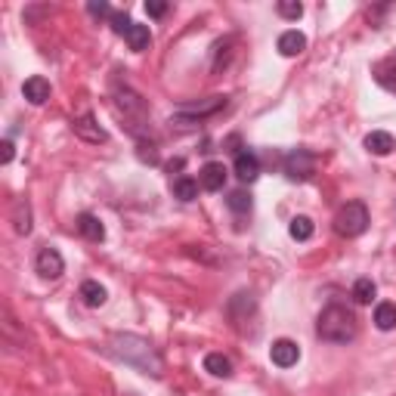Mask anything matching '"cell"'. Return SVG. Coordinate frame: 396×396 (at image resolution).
I'll use <instances>...</instances> for the list:
<instances>
[{
	"label": "cell",
	"mask_w": 396,
	"mask_h": 396,
	"mask_svg": "<svg viewBox=\"0 0 396 396\" xmlns=\"http://www.w3.org/2000/svg\"><path fill=\"white\" fill-rule=\"evenodd\" d=\"M108 347H112L118 359H124L128 366H137L142 375H152V378L162 375V356H158L155 347H152L146 338H140V334H115V338L108 341Z\"/></svg>",
	"instance_id": "obj_1"
},
{
	"label": "cell",
	"mask_w": 396,
	"mask_h": 396,
	"mask_svg": "<svg viewBox=\"0 0 396 396\" xmlns=\"http://www.w3.org/2000/svg\"><path fill=\"white\" fill-rule=\"evenodd\" d=\"M316 332H319V338H322V341L347 344V341L356 338L359 325H356V316H353L347 307H341V303H332V307H325L322 313H319Z\"/></svg>",
	"instance_id": "obj_2"
},
{
	"label": "cell",
	"mask_w": 396,
	"mask_h": 396,
	"mask_svg": "<svg viewBox=\"0 0 396 396\" xmlns=\"http://www.w3.org/2000/svg\"><path fill=\"white\" fill-rule=\"evenodd\" d=\"M368 226V208L362 201H347L338 217H334V232L344 235V239H356V235L366 232Z\"/></svg>",
	"instance_id": "obj_3"
},
{
	"label": "cell",
	"mask_w": 396,
	"mask_h": 396,
	"mask_svg": "<svg viewBox=\"0 0 396 396\" xmlns=\"http://www.w3.org/2000/svg\"><path fill=\"white\" fill-rule=\"evenodd\" d=\"M313 171H316V162L307 149H294L285 155V174H288L291 180H310Z\"/></svg>",
	"instance_id": "obj_4"
},
{
	"label": "cell",
	"mask_w": 396,
	"mask_h": 396,
	"mask_svg": "<svg viewBox=\"0 0 396 396\" xmlns=\"http://www.w3.org/2000/svg\"><path fill=\"white\" fill-rule=\"evenodd\" d=\"M35 266H38V273L44 276V279H59V276L65 273V260H62V254H59L56 248H44L38 254V260H35Z\"/></svg>",
	"instance_id": "obj_5"
},
{
	"label": "cell",
	"mask_w": 396,
	"mask_h": 396,
	"mask_svg": "<svg viewBox=\"0 0 396 396\" xmlns=\"http://www.w3.org/2000/svg\"><path fill=\"white\" fill-rule=\"evenodd\" d=\"M269 359H273L279 368H291L294 362L300 359V347L294 341H288V338H279L273 347H269Z\"/></svg>",
	"instance_id": "obj_6"
},
{
	"label": "cell",
	"mask_w": 396,
	"mask_h": 396,
	"mask_svg": "<svg viewBox=\"0 0 396 396\" xmlns=\"http://www.w3.org/2000/svg\"><path fill=\"white\" fill-rule=\"evenodd\" d=\"M198 183H201V189H208V192H220L226 186V167L220 162H208L198 174Z\"/></svg>",
	"instance_id": "obj_7"
},
{
	"label": "cell",
	"mask_w": 396,
	"mask_h": 396,
	"mask_svg": "<svg viewBox=\"0 0 396 396\" xmlns=\"http://www.w3.org/2000/svg\"><path fill=\"white\" fill-rule=\"evenodd\" d=\"M22 96L28 99L31 106H44L50 99V81L40 78V74H35V78H28L22 84Z\"/></svg>",
	"instance_id": "obj_8"
},
{
	"label": "cell",
	"mask_w": 396,
	"mask_h": 396,
	"mask_svg": "<svg viewBox=\"0 0 396 396\" xmlns=\"http://www.w3.org/2000/svg\"><path fill=\"white\" fill-rule=\"evenodd\" d=\"M235 176H239L242 183H254L260 176V162L254 152H239L235 155Z\"/></svg>",
	"instance_id": "obj_9"
},
{
	"label": "cell",
	"mask_w": 396,
	"mask_h": 396,
	"mask_svg": "<svg viewBox=\"0 0 396 396\" xmlns=\"http://www.w3.org/2000/svg\"><path fill=\"white\" fill-rule=\"evenodd\" d=\"M74 133H78L81 140H87V142H106L108 140V133L99 128L94 115H81L78 121H74Z\"/></svg>",
	"instance_id": "obj_10"
},
{
	"label": "cell",
	"mask_w": 396,
	"mask_h": 396,
	"mask_svg": "<svg viewBox=\"0 0 396 396\" xmlns=\"http://www.w3.org/2000/svg\"><path fill=\"white\" fill-rule=\"evenodd\" d=\"M78 232L87 242H103L106 239V226L99 223V217H94V214H81L78 217Z\"/></svg>",
	"instance_id": "obj_11"
},
{
	"label": "cell",
	"mask_w": 396,
	"mask_h": 396,
	"mask_svg": "<svg viewBox=\"0 0 396 396\" xmlns=\"http://www.w3.org/2000/svg\"><path fill=\"white\" fill-rule=\"evenodd\" d=\"M366 149L368 152H372V155H390V152L396 149V142H393V137H390V133H384V130H372V133H368V137H366Z\"/></svg>",
	"instance_id": "obj_12"
},
{
	"label": "cell",
	"mask_w": 396,
	"mask_h": 396,
	"mask_svg": "<svg viewBox=\"0 0 396 396\" xmlns=\"http://www.w3.org/2000/svg\"><path fill=\"white\" fill-rule=\"evenodd\" d=\"M375 81L390 90V94H396V56H387L384 62L375 65Z\"/></svg>",
	"instance_id": "obj_13"
},
{
	"label": "cell",
	"mask_w": 396,
	"mask_h": 396,
	"mask_svg": "<svg viewBox=\"0 0 396 396\" xmlns=\"http://www.w3.org/2000/svg\"><path fill=\"white\" fill-rule=\"evenodd\" d=\"M307 50V38L300 35V31H285V35L279 38V53L282 56H298V53H303Z\"/></svg>",
	"instance_id": "obj_14"
},
{
	"label": "cell",
	"mask_w": 396,
	"mask_h": 396,
	"mask_svg": "<svg viewBox=\"0 0 396 396\" xmlns=\"http://www.w3.org/2000/svg\"><path fill=\"white\" fill-rule=\"evenodd\" d=\"M13 230L19 235L31 232V208H28V201H25V198H19L13 205Z\"/></svg>",
	"instance_id": "obj_15"
},
{
	"label": "cell",
	"mask_w": 396,
	"mask_h": 396,
	"mask_svg": "<svg viewBox=\"0 0 396 396\" xmlns=\"http://www.w3.org/2000/svg\"><path fill=\"white\" fill-rule=\"evenodd\" d=\"M205 372H210L214 378H230L232 375V362H230V356H223V353H208L205 356Z\"/></svg>",
	"instance_id": "obj_16"
},
{
	"label": "cell",
	"mask_w": 396,
	"mask_h": 396,
	"mask_svg": "<svg viewBox=\"0 0 396 396\" xmlns=\"http://www.w3.org/2000/svg\"><path fill=\"white\" fill-rule=\"evenodd\" d=\"M106 298H108V291H106L99 282L87 279V282L81 285V300L87 303V307H103V303H106Z\"/></svg>",
	"instance_id": "obj_17"
},
{
	"label": "cell",
	"mask_w": 396,
	"mask_h": 396,
	"mask_svg": "<svg viewBox=\"0 0 396 396\" xmlns=\"http://www.w3.org/2000/svg\"><path fill=\"white\" fill-rule=\"evenodd\" d=\"M124 40L130 44V50H137V53H142V50H149L152 35H149V28H146V25H137V22H133L130 28L124 31Z\"/></svg>",
	"instance_id": "obj_18"
},
{
	"label": "cell",
	"mask_w": 396,
	"mask_h": 396,
	"mask_svg": "<svg viewBox=\"0 0 396 396\" xmlns=\"http://www.w3.org/2000/svg\"><path fill=\"white\" fill-rule=\"evenodd\" d=\"M375 325L381 332H393L396 328V303H378L375 307Z\"/></svg>",
	"instance_id": "obj_19"
},
{
	"label": "cell",
	"mask_w": 396,
	"mask_h": 396,
	"mask_svg": "<svg viewBox=\"0 0 396 396\" xmlns=\"http://www.w3.org/2000/svg\"><path fill=\"white\" fill-rule=\"evenodd\" d=\"M174 196L180 201H196L198 198V180H192V176H180V180L174 183Z\"/></svg>",
	"instance_id": "obj_20"
},
{
	"label": "cell",
	"mask_w": 396,
	"mask_h": 396,
	"mask_svg": "<svg viewBox=\"0 0 396 396\" xmlns=\"http://www.w3.org/2000/svg\"><path fill=\"white\" fill-rule=\"evenodd\" d=\"M226 106V96H208V103H192V106H183V112L186 115H210V112H217V108H223Z\"/></svg>",
	"instance_id": "obj_21"
},
{
	"label": "cell",
	"mask_w": 396,
	"mask_h": 396,
	"mask_svg": "<svg viewBox=\"0 0 396 396\" xmlns=\"http://www.w3.org/2000/svg\"><path fill=\"white\" fill-rule=\"evenodd\" d=\"M288 232H291V239H294V242H307V239H313V220H310V217H294L291 226H288Z\"/></svg>",
	"instance_id": "obj_22"
},
{
	"label": "cell",
	"mask_w": 396,
	"mask_h": 396,
	"mask_svg": "<svg viewBox=\"0 0 396 396\" xmlns=\"http://www.w3.org/2000/svg\"><path fill=\"white\" fill-rule=\"evenodd\" d=\"M372 298H375V282L372 279H356V285H353V300L372 303Z\"/></svg>",
	"instance_id": "obj_23"
},
{
	"label": "cell",
	"mask_w": 396,
	"mask_h": 396,
	"mask_svg": "<svg viewBox=\"0 0 396 396\" xmlns=\"http://www.w3.org/2000/svg\"><path fill=\"white\" fill-rule=\"evenodd\" d=\"M226 205H230L235 214H245V210H251V196L245 189H235V192H230V198H226Z\"/></svg>",
	"instance_id": "obj_24"
},
{
	"label": "cell",
	"mask_w": 396,
	"mask_h": 396,
	"mask_svg": "<svg viewBox=\"0 0 396 396\" xmlns=\"http://www.w3.org/2000/svg\"><path fill=\"white\" fill-rule=\"evenodd\" d=\"M303 6L298 4V0H282L279 4V16H285V19H300Z\"/></svg>",
	"instance_id": "obj_25"
},
{
	"label": "cell",
	"mask_w": 396,
	"mask_h": 396,
	"mask_svg": "<svg viewBox=\"0 0 396 396\" xmlns=\"http://www.w3.org/2000/svg\"><path fill=\"white\" fill-rule=\"evenodd\" d=\"M108 19H112V28L118 31V35H124V31H128L130 28V19H128V16H121V13H112V16H108Z\"/></svg>",
	"instance_id": "obj_26"
},
{
	"label": "cell",
	"mask_w": 396,
	"mask_h": 396,
	"mask_svg": "<svg viewBox=\"0 0 396 396\" xmlns=\"http://www.w3.org/2000/svg\"><path fill=\"white\" fill-rule=\"evenodd\" d=\"M146 13L158 19V16H164V13H167V4H164V0H149V4H146Z\"/></svg>",
	"instance_id": "obj_27"
},
{
	"label": "cell",
	"mask_w": 396,
	"mask_h": 396,
	"mask_svg": "<svg viewBox=\"0 0 396 396\" xmlns=\"http://www.w3.org/2000/svg\"><path fill=\"white\" fill-rule=\"evenodd\" d=\"M140 158H142V162H152V164H155V162H158L155 146H146V142H140Z\"/></svg>",
	"instance_id": "obj_28"
},
{
	"label": "cell",
	"mask_w": 396,
	"mask_h": 396,
	"mask_svg": "<svg viewBox=\"0 0 396 396\" xmlns=\"http://www.w3.org/2000/svg\"><path fill=\"white\" fill-rule=\"evenodd\" d=\"M13 155H16V152H13V142H10V140H4V142H0V162L10 164V162H13Z\"/></svg>",
	"instance_id": "obj_29"
},
{
	"label": "cell",
	"mask_w": 396,
	"mask_h": 396,
	"mask_svg": "<svg viewBox=\"0 0 396 396\" xmlns=\"http://www.w3.org/2000/svg\"><path fill=\"white\" fill-rule=\"evenodd\" d=\"M90 13L94 16H112V10H108L106 4H90Z\"/></svg>",
	"instance_id": "obj_30"
}]
</instances>
